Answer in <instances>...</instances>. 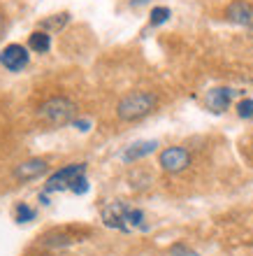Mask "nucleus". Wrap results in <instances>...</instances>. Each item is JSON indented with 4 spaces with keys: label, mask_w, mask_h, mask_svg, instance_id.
Wrapping results in <instances>:
<instances>
[{
    "label": "nucleus",
    "mask_w": 253,
    "mask_h": 256,
    "mask_svg": "<svg viewBox=\"0 0 253 256\" xmlns=\"http://www.w3.org/2000/svg\"><path fill=\"white\" fill-rule=\"evenodd\" d=\"M70 191H72V194H77V196L86 194V191H88V180H86V175H79V177H77V180L72 182V186H70Z\"/></svg>",
    "instance_id": "16"
},
{
    "label": "nucleus",
    "mask_w": 253,
    "mask_h": 256,
    "mask_svg": "<svg viewBox=\"0 0 253 256\" xmlns=\"http://www.w3.org/2000/svg\"><path fill=\"white\" fill-rule=\"evenodd\" d=\"M72 126H74V128H79V130H84V133H86L88 128H91V122H88V119H74Z\"/></svg>",
    "instance_id": "18"
},
{
    "label": "nucleus",
    "mask_w": 253,
    "mask_h": 256,
    "mask_svg": "<svg viewBox=\"0 0 253 256\" xmlns=\"http://www.w3.org/2000/svg\"><path fill=\"white\" fill-rule=\"evenodd\" d=\"M233 98H235V88H230V86H216V88H212V91L207 94V105H209V110H212V112L221 114V112H226V110L230 108Z\"/></svg>",
    "instance_id": "9"
},
{
    "label": "nucleus",
    "mask_w": 253,
    "mask_h": 256,
    "mask_svg": "<svg viewBox=\"0 0 253 256\" xmlns=\"http://www.w3.org/2000/svg\"><path fill=\"white\" fill-rule=\"evenodd\" d=\"M0 26H2V14H0Z\"/></svg>",
    "instance_id": "20"
},
{
    "label": "nucleus",
    "mask_w": 253,
    "mask_h": 256,
    "mask_svg": "<svg viewBox=\"0 0 253 256\" xmlns=\"http://www.w3.org/2000/svg\"><path fill=\"white\" fill-rule=\"evenodd\" d=\"M70 24V12H60V14H53V16H47V19H42L40 24V30H51V33H58L63 28Z\"/></svg>",
    "instance_id": "12"
},
{
    "label": "nucleus",
    "mask_w": 253,
    "mask_h": 256,
    "mask_svg": "<svg viewBox=\"0 0 253 256\" xmlns=\"http://www.w3.org/2000/svg\"><path fill=\"white\" fill-rule=\"evenodd\" d=\"M86 172V163H70L65 168H60L58 172H53L44 184V194H56V191H65L72 186V182L79 175Z\"/></svg>",
    "instance_id": "4"
},
{
    "label": "nucleus",
    "mask_w": 253,
    "mask_h": 256,
    "mask_svg": "<svg viewBox=\"0 0 253 256\" xmlns=\"http://www.w3.org/2000/svg\"><path fill=\"white\" fill-rule=\"evenodd\" d=\"M14 214H16V222H19V224H28V222H33V219H35V210L21 202V205H16Z\"/></svg>",
    "instance_id": "14"
},
{
    "label": "nucleus",
    "mask_w": 253,
    "mask_h": 256,
    "mask_svg": "<svg viewBox=\"0 0 253 256\" xmlns=\"http://www.w3.org/2000/svg\"><path fill=\"white\" fill-rule=\"evenodd\" d=\"M158 166L170 175H177V172H184L191 166V154L184 147H167L160 152Z\"/></svg>",
    "instance_id": "5"
},
{
    "label": "nucleus",
    "mask_w": 253,
    "mask_h": 256,
    "mask_svg": "<svg viewBox=\"0 0 253 256\" xmlns=\"http://www.w3.org/2000/svg\"><path fill=\"white\" fill-rule=\"evenodd\" d=\"M37 119L49 126H65L77 119V105L65 96H51L37 108Z\"/></svg>",
    "instance_id": "3"
},
{
    "label": "nucleus",
    "mask_w": 253,
    "mask_h": 256,
    "mask_svg": "<svg viewBox=\"0 0 253 256\" xmlns=\"http://www.w3.org/2000/svg\"><path fill=\"white\" fill-rule=\"evenodd\" d=\"M135 2H140V5H142V2H149V0H135Z\"/></svg>",
    "instance_id": "19"
},
{
    "label": "nucleus",
    "mask_w": 253,
    "mask_h": 256,
    "mask_svg": "<svg viewBox=\"0 0 253 256\" xmlns=\"http://www.w3.org/2000/svg\"><path fill=\"white\" fill-rule=\"evenodd\" d=\"M237 114H240L242 119H253V98H244V100H240V105H237Z\"/></svg>",
    "instance_id": "15"
},
{
    "label": "nucleus",
    "mask_w": 253,
    "mask_h": 256,
    "mask_svg": "<svg viewBox=\"0 0 253 256\" xmlns=\"http://www.w3.org/2000/svg\"><path fill=\"white\" fill-rule=\"evenodd\" d=\"M158 105V98L151 91H133V94L123 96L116 105V116L121 122H140L149 116Z\"/></svg>",
    "instance_id": "2"
},
{
    "label": "nucleus",
    "mask_w": 253,
    "mask_h": 256,
    "mask_svg": "<svg viewBox=\"0 0 253 256\" xmlns=\"http://www.w3.org/2000/svg\"><path fill=\"white\" fill-rule=\"evenodd\" d=\"M158 147V142L156 140H140V142H133V144H128L123 152H121V161L123 163H135L144 158V156L153 154Z\"/></svg>",
    "instance_id": "10"
},
{
    "label": "nucleus",
    "mask_w": 253,
    "mask_h": 256,
    "mask_svg": "<svg viewBox=\"0 0 253 256\" xmlns=\"http://www.w3.org/2000/svg\"><path fill=\"white\" fill-rule=\"evenodd\" d=\"M28 49H33L35 54H47L51 49V35L44 33V30H35L28 38Z\"/></svg>",
    "instance_id": "11"
},
{
    "label": "nucleus",
    "mask_w": 253,
    "mask_h": 256,
    "mask_svg": "<svg viewBox=\"0 0 253 256\" xmlns=\"http://www.w3.org/2000/svg\"><path fill=\"white\" fill-rule=\"evenodd\" d=\"M100 216L107 228H116V230H123V233L149 228L147 214L140 208H133L130 202H123V200H114L102 205Z\"/></svg>",
    "instance_id": "1"
},
{
    "label": "nucleus",
    "mask_w": 253,
    "mask_h": 256,
    "mask_svg": "<svg viewBox=\"0 0 253 256\" xmlns=\"http://www.w3.org/2000/svg\"><path fill=\"white\" fill-rule=\"evenodd\" d=\"M28 61H30V54H28V47H23V44H7L0 54V63L9 72H19L21 68L28 66Z\"/></svg>",
    "instance_id": "6"
},
{
    "label": "nucleus",
    "mask_w": 253,
    "mask_h": 256,
    "mask_svg": "<svg viewBox=\"0 0 253 256\" xmlns=\"http://www.w3.org/2000/svg\"><path fill=\"white\" fill-rule=\"evenodd\" d=\"M172 256H202V254H198V252H193L191 247H186V244H172Z\"/></svg>",
    "instance_id": "17"
},
{
    "label": "nucleus",
    "mask_w": 253,
    "mask_h": 256,
    "mask_svg": "<svg viewBox=\"0 0 253 256\" xmlns=\"http://www.w3.org/2000/svg\"><path fill=\"white\" fill-rule=\"evenodd\" d=\"M49 170V163L44 158H28V161L19 163L14 168V177L21 180V182H30V180H37Z\"/></svg>",
    "instance_id": "8"
},
{
    "label": "nucleus",
    "mask_w": 253,
    "mask_h": 256,
    "mask_svg": "<svg viewBox=\"0 0 253 256\" xmlns=\"http://www.w3.org/2000/svg\"><path fill=\"white\" fill-rule=\"evenodd\" d=\"M170 16H172L170 7H153L151 10V26H160V24H165Z\"/></svg>",
    "instance_id": "13"
},
{
    "label": "nucleus",
    "mask_w": 253,
    "mask_h": 256,
    "mask_svg": "<svg viewBox=\"0 0 253 256\" xmlns=\"http://www.w3.org/2000/svg\"><path fill=\"white\" fill-rule=\"evenodd\" d=\"M228 21H233L237 26H247L253 28V5L247 0H233L226 10Z\"/></svg>",
    "instance_id": "7"
}]
</instances>
